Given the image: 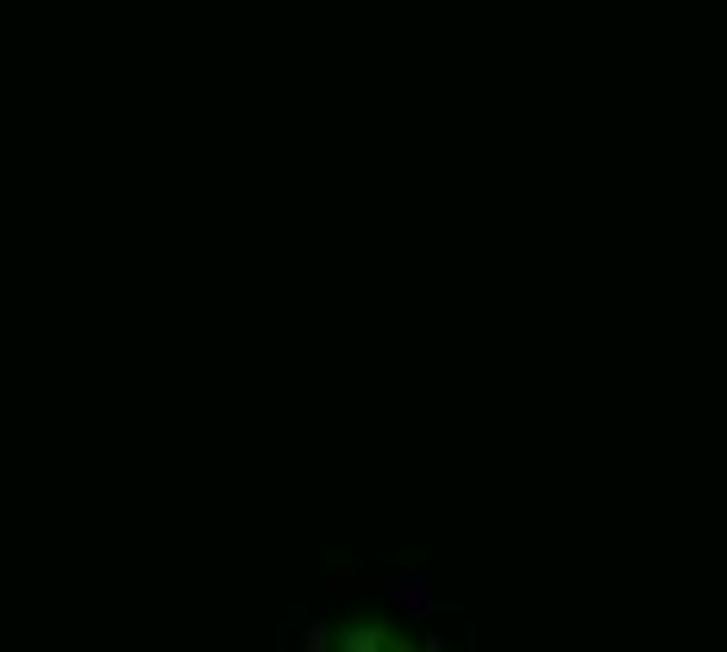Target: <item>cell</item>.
Segmentation results:
<instances>
[{
    "label": "cell",
    "instance_id": "3957f363",
    "mask_svg": "<svg viewBox=\"0 0 727 652\" xmlns=\"http://www.w3.org/2000/svg\"><path fill=\"white\" fill-rule=\"evenodd\" d=\"M301 652H333V646H326V627H320V621L301 627Z\"/></svg>",
    "mask_w": 727,
    "mask_h": 652
},
{
    "label": "cell",
    "instance_id": "7a4b0ae2",
    "mask_svg": "<svg viewBox=\"0 0 727 652\" xmlns=\"http://www.w3.org/2000/svg\"><path fill=\"white\" fill-rule=\"evenodd\" d=\"M339 652H395V640L383 634V627H351Z\"/></svg>",
    "mask_w": 727,
    "mask_h": 652
},
{
    "label": "cell",
    "instance_id": "6da1fadb",
    "mask_svg": "<svg viewBox=\"0 0 727 652\" xmlns=\"http://www.w3.org/2000/svg\"><path fill=\"white\" fill-rule=\"evenodd\" d=\"M383 596H395L414 621H427V615H433V590H427V577H420V571H408V577H383Z\"/></svg>",
    "mask_w": 727,
    "mask_h": 652
}]
</instances>
